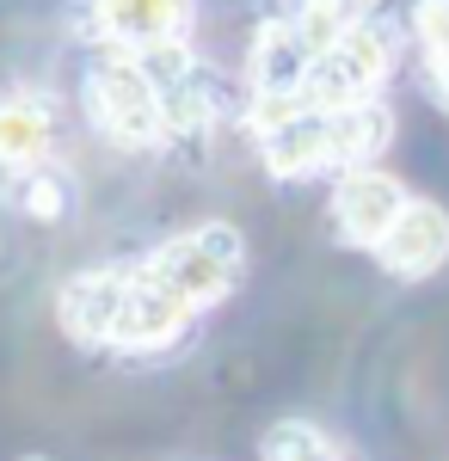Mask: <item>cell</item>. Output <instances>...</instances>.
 Instances as JSON below:
<instances>
[{
    "instance_id": "cell-1",
    "label": "cell",
    "mask_w": 449,
    "mask_h": 461,
    "mask_svg": "<svg viewBox=\"0 0 449 461\" xmlns=\"http://www.w3.org/2000/svg\"><path fill=\"white\" fill-rule=\"evenodd\" d=\"M87 111L99 117V130L117 148H154L167 142V99L160 80L136 50H105L93 74H87Z\"/></svg>"
},
{
    "instance_id": "cell-2",
    "label": "cell",
    "mask_w": 449,
    "mask_h": 461,
    "mask_svg": "<svg viewBox=\"0 0 449 461\" xmlns=\"http://www.w3.org/2000/svg\"><path fill=\"white\" fill-rule=\"evenodd\" d=\"M142 265H148L167 289H179V295L191 302V314H197V308L222 302L228 289L241 284L246 240H241V228H228V221H197V228L173 234L167 247H154Z\"/></svg>"
},
{
    "instance_id": "cell-3",
    "label": "cell",
    "mask_w": 449,
    "mask_h": 461,
    "mask_svg": "<svg viewBox=\"0 0 449 461\" xmlns=\"http://www.w3.org/2000/svg\"><path fill=\"white\" fill-rule=\"evenodd\" d=\"M388 68H394V19H388V13H363L351 32H339L314 56L308 99L326 105V111L363 105V99H376V86L388 80Z\"/></svg>"
},
{
    "instance_id": "cell-4",
    "label": "cell",
    "mask_w": 449,
    "mask_h": 461,
    "mask_svg": "<svg viewBox=\"0 0 449 461\" xmlns=\"http://www.w3.org/2000/svg\"><path fill=\"white\" fill-rule=\"evenodd\" d=\"M326 130H333V111L314 105V99L252 105V136H259V154L277 178L326 173Z\"/></svg>"
},
{
    "instance_id": "cell-5",
    "label": "cell",
    "mask_w": 449,
    "mask_h": 461,
    "mask_svg": "<svg viewBox=\"0 0 449 461\" xmlns=\"http://www.w3.org/2000/svg\"><path fill=\"white\" fill-rule=\"evenodd\" d=\"M314 43L296 13L289 19H265L252 37V56H246V80H252V105H289V99H308V74H314Z\"/></svg>"
},
{
    "instance_id": "cell-6",
    "label": "cell",
    "mask_w": 449,
    "mask_h": 461,
    "mask_svg": "<svg viewBox=\"0 0 449 461\" xmlns=\"http://www.w3.org/2000/svg\"><path fill=\"white\" fill-rule=\"evenodd\" d=\"M191 6L197 0H93L87 6V37H99L105 50H173L191 32Z\"/></svg>"
},
{
    "instance_id": "cell-7",
    "label": "cell",
    "mask_w": 449,
    "mask_h": 461,
    "mask_svg": "<svg viewBox=\"0 0 449 461\" xmlns=\"http://www.w3.org/2000/svg\"><path fill=\"white\" fill-rule=\"evenodd\" d=\"M130 302V271H74L56 295V320L74 345H117V320Z\"/></svg>"
},
{
    "instance_id": "cell-8",
    "label": "cell",
    "mask_w": 449,
    "mask_h": 461,
    "mask_svg": "<svg viewBox=\"0 0 449 461\" xmlns=\"http://www.w3.org/2000/svg\"><path fill=\"white\" fill-rule=\"evenodd\" d=\"M407 203H413V197L400 191V178L363 167V173H345V185H339V197H333V228H339L345 247H370L376 252L381 240H388V228L400 221Z\"/></svg>"
},
{
    "instance_id": "cell-9",
    "label": "cell",
    "mask_w": 449,
    "mask_h": 461,
    "mask_svg": "<svg viewBox=\"0 0 449 461\" xmlns=\"http://www.w3.org/2000/svg\"><path fill=\"white\" fill-rule=\"evenodd\" d=\"M185 320H191V302L179 289H167L148 265H136L130 271V302H124V320H117V345L124 351H160L185 332Z\"/></svg>"
},
{
    "instance_id": "cell-10",
    "label": "cell",
    "mask_w": 449,
    "mask_h": 461,
    "mask_svg": "<svg viewBox=\"0 0 449 461\" xmlns=\"http://www.w3.org/2000/svg\"><path fill=\"white\" fill-rule=\"evenodd\" d=\"M376 258H381L388 277H431L449 258V210L413 197V203L400 210V221L388 228V240L376 247Z\"/></svg>"
},
{
    "instance_id": "cell-11",
    "label": "cell",
    "mask_w": 449,
    "mask_h": 461,
    "mask_svg": "<svg viewBox=\"0 0 449 461\" xmlns=\"http://www.w3.org/2000/svg\"><path fill=\"white\" fill-rule=\"evenodd\" d=\"M388 142H394V111L381 99L339 105L333 111V130H326V173H363Z\"/></svg>"
},
{
    "instance_id": "cell-12",
    "label": "cell",
    "mask_w": 449,
    "mask_h": 461,
    "mask_svg": "<svg viewBox=\"0 0 449 461\" xmlns=\"http://www.w3.org/2000/svg\"><path fill=\"white\" fill-rule=\"evenodd\" d=\"M43 154H50V111L32 99H6L0 105V167L32 173Z\"/></svg>"
},
{
    "instance_id": "cell-13",
    "label": "cell",
    "mask_w": 449,
    "mask_h": 461,
    "mask_svg": "<svg viewBox=\"0 0 449 461\" xmlns=\"http://www.w3.org/2000/svg\"><path fill=\"white\" fill-rule=\"evenodd\" d=\"M259 461H339V443L308 419H277L259 437Z\"/></svg>"
},
{
    "instance_id": "cell-14",
    "label": "cell",
    "mask_w": 449,
    "mask_h": 461,
    "mask_svg": "<svg viewBox=\"0 0 449 461\" xmlns=\"http://www.w3.org/2000/svg\"><path fill=\"white\" fill-rule=\"evenodd\" d=\"M413 32L425 43V62H431V86L449 99V0H418Z\"/></svg>"
},
{
    "instance_id": "cell-15",
    "label": "cell",
    "mask_w": 449,
    "mask_h": 461,
    "mask_svg": "<svg viewBox=\"0 0 449 461\" xmlns=\"http://www.w3.org/2000/svg\"><path fill=\"white\" fill-rule=\"evenodd\" d=\"M363 13H370L363 0H296V25H302V32H308L320 50H326L339 32H351Z\"/></svg>"
},
{
    "instance_id": "cell-16",
    "label": "cell",
    "mask_w": 449,
    "mask_h": 461,
    "mask_svg": "<svg viewBox=\"0 0 449 461\" xmlns=\"http://www.w3.org/2000/svg\"><path fill=\"white\" fill-rule=\"evenodd\" d=\"M19 461H50V456H19Z\"/></svg>"
}]
</instances>
